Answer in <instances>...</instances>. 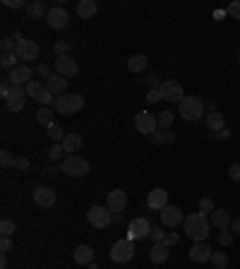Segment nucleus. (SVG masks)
<instances>
[{
  "label": "nucleus",
  "instance_id": "obj_22",
  "mask_svg": "<svg viewBox=\"0 0 240 269\" xmlns=\"http://www.w3.org/2000/svg\"><path fill=\"white\" fill-rule=\"evenodd\" d=\"M65 149V154H77L79 149L84 147V139L82 135H77V132H70V135H65V139L60 142Z\"/></svg>",
  "mask_w": 240,
  "mask_h": 269
},
{
  "label": "nucleus",
  "instance_id": "obj_54",
  "mask_svg": "<svg viewBox=\"0 0 240 269\" xmlns=\"http://www.w3.org/2000/svg\"><path fill=\"white\" fill-rule=\"evenodd\" d=\"M231 231H235V233H240V216L235 219V221L231 223Z\"/></svg>",
  "mask_w": 240,
  "mask_h": 269
},
{
  "label": "nucleus",
  "instance_id": "obj_2",
  "mask_svg": "<svg viewBox=\"0 0 240 269\" xmlns=\"http://www.w3.org/2000/svg\"><path fill=\"white\" fill-rule=\"evenodd\" d=\"M53 108H56V113H60V116H74V113H79L84 108V96L82 94H74V92L56 96Z\"/></svg>",
  "mask_w": 240,
  "mask_h": 269
},
{
  "label": "nucleus",
  "instance_id": "obj_28",
  "mask_svg": "<svg viewBox=\"0 0 240 269\" xmlns=\"http://www.w3.org/2000/svg\"><path fill=\"white\" fill-rule=\"evenodd\" d=\"M212 223L216 226V228H221V231H226V228H231V214L226 212V209H216V212L212 214Z\"/></svg>",
  "mask_w": 240,
  "mask_h": 269
},
{
  "label": "nucleus",
  "instance_id": "obj_49",
  "mask_svg": "<svg viewBox=\"0 0 240 269\" xmlns=\"http://www.w3.org/2000/svg\"><path fill=\"white\" fill-rule=\"evenodd\" d=\"M180 241V236H178V233H166V238H164V243H166V245H176V243Z\"/></svg>",
  "mask_w": 240,
  "mask_h": 269
},
{
  "label": "nucleus",
  "instance_id": "obj_11",
  "mask_svg": "<svg viewBox=\"0 0 240 269\" xmlns=\"http://www.w3.org/2000/svg\"><path fill=\"white\" fill-rule=\"evenodd\" d=\"M158 216H161V223L168 226V228H176V226H180V223L185 221L183 209H180V207H173V204L164 207V209L158 212Z\"/></svg>",
  "mask_w": 240,
  "mask_h": 269
},
{
  "label": "nucleus",
  "instance_id": "obj_40",
  "mask_svg": "<svg viewBox=\"0 0 240 269\" xmlns=\"http://www.w3.org/2000/svg\"><path fill=\"white\" fill-rule=\"evenodd\" d=\"M46 154H48V159H51V161L56 164L58 159L65 154V149H63V144H60V142H53V144H51V149H48Z\"/></svg>",
  "mask_w": 240,
  "mask_h": 269
},
{
  "label": "nucleus",
  "instance_id": "obj_57",
  "mask_svg": "<svg viewBox=\"0 0 240 269\" xmlns=\"http://www.w3.org/2000/svg\"><path fill=\"white\" fill-rule=\"evenodd\" d=\"M238 63H240V56H238Z\"/></svg>",
  "mask_w": 240,
  "mask_h": 269
},
{
  "label": "nucleus",
  "instance_id": "obj_38",
  "mask_svg": "<svg viewBox=\"0 0 240 269\" xmlns=\"http://www.w3.org/2000/svg\"><path fill=\"white\" fill-rule=\"evenodd\" d=\"M144 84H147L149 87V92H158V89H161V80H158V74L156 72H149L147 77H144Z\"/></svg>",
  "mask_w": 240,
  "mask_h": 269
},
{
  "label": "nucleus",
  "instance_id": "obj_55",
  "mask_svg": "<svg viewBox=\"0 0 240 269\" xmlns=\"http://www.w3.org/2000/svg\"><path fill=\"white\" fill-rule=\"evenodd\" d=\"M0 269H8V257H5V255L0 257Z\"/></svg>",
  "mask_w": 240,
  "mask_h": 269
},
{
  "label": "nucleus",
  "instance_id": "obj_10",
  "mask_svg": "<svg viewBox=\"0 0 240 269\" xmlns=\"http://www.w3.org/2000/svg\"><path fill=\"white\" fill-rule=\"evenodd\" d=\"M38 53H41V48H38L36 41H29V39H22L17 44V56L19 60L24 63V65H29L31 60H36Z\"/></svg>",
  "mask_w": 240,
  "mask_h": 269
},
{
  "label": "nucleus",
  "instance_id": "obj_37",
  "mask_svg": "<svg viewBox=\"0 0 240 269\" xmlns=\"http://www.w3.org/2000/svg\"><path fill=\"white\" fill-rule=\"evenodd\" d=\"M212 264L216 269H226V267H228V255H226L223 250H216L212 255Z\"/></svg>",
  "mask_w": 240,
  "mask_h": 269
},
{
  "label": "nucleus",
  "instance_id": "obj_24",
  "mask_svg": "<svg viewBox=\"0 0 240 269\" xmlns=\"http://www.w3.org/2000/svg\"><path fill=\"white\" fill-rule=\"evenodd\" d=\"M72 260L77 262V264H92L94 262V250H92V245H77L72 252Z\"/></svg>",
  "mask_w": 240,
  "mask_h": 269
},
{
  "label": "nucleus",
  "instance_id": "obj_29",
  "mask_svg": "<svg viewBox=\"0 0 240 269\" xmlns=\"http://www.w3.org/2000/svg\"><path fill=\"white\" fill-rule=\"evenodd\" d=\"M29 12V17H34V19H46V15H48V8L41 3V0H34V3H27V8H24Z\"/></svg>",
  "mask_w": 240,
  "mask_h": 269
},
{
  "label": "nucleus",
  "instance_id": "obj_19",
  "mask_svg": "<svg viewBox=\"0 0 240 269\" xmlns=\"http://www.w3.org/2000/svg\"><path fill=\"white\" fill-rule=\"evenodd\" d=\"M147 207L149 209H154V212H161L164 207H168V193L164 187H156V190H151L147 197Z\"/></svg>",
  "mask_w": 240,
  "mask_h": 269
},
{
  "label": "nucleus",
  "instance_id": "obj_17",
  "mask_svg": "<svg viewBox=\"0 0 240 269\" xmlns=\"http://www.w3.org/2000/svg\"><path fill=\"white\" fill-rule=\"evenodd\" d=\"M67 22H70V15H67V10L65 8H51L46 15V24L51 29H65L67 27Z\"/></svg>",
  "mask_w": 240,
  "mask_h": 269
},
{
  "label": "nucleus",
  "instance_id": "obj_3",
  "mask_svg": "<svg viewBox=\"0 0 240 269\" xmlns=\"http://www.w3.org/2000/svg\"><path fill=\"white\" fill-rule=\"evenodd\" d=\"M204 108H207V106H204L202 99H197V96H185L183 101L178 103V116H183V121L194 123L204 116Z\"/></svg>",
  "mask_w": 240,
  "mask_h": 269
},
{
  "label": "nucleus",
  "instance_id": "obj_9",
  "mask_svg": "<svg viewBox=\"0 0 240 269\" xmlns=\"http://www.w3.org/2000/svg\"><path fill=\"white\" fill-rule=\"evenodd\" d=\"M149 231H151V223L144 216H137L128 223V238L130 241H142V238H149Z\"/></svg>",
  "mask_w": 240,
  "mask_h": 269
},
{
  "label": "nucleus",
  "instance_id": "obj_41",
  "mask_svg": "<svg viewBox=\"0 0 240 269\" xmlns=\"http://www.w3.org/2000/svg\"><path fill=\"white\" fill-rule=\"evenodd\" d=\"M0 166H3V168H12V166H15V157L10 154L8 149H3V151H0Z\"/></svg>",
  "mask_w": 240,
  "mask_h": 269
},
{
  "label": "nucleus",
  "instance_id": "obj_34",
  "mask_svg": "<svg viewBox=\"0 0 240 269\" xmlns=\"http://www.w3.org/2000/svg\"><path fill=\"white\" fill-rule=\"evenodd\" d=\"M17 231V223L12 221V219H3L0 221V233H3V238H12Z\"/></svg>",
  "mask_w": 240,
  "mask_h": 269
},
{
  "label": "nucleus",
  "instance_id": "obj_47",
  "mask_svg": "<svg viewBox=\"0 0 240 269\" xmlns=\"http://www.w3.org/2000/svg\"><path fill=\"white\" fill-rule=\"evenodd\" d=\"M228 176H231V180L240 183V164H233V166L228 168Z\"/></svg>",
  "mask_w": 240,
  "mask_h": 269
},
{
  "label": "nucleus",
  "instance_id": "obj_35",
  "mask_svg": "<svg viewBox=\"0 0 240 269\" xmlns=\"http://www.w3.org/2000/svg\"><path fill=\"white\" fill-rule=\"evenodd\" d=\"M156 121H158V130H171V125H173V113L171 111L158 113Z\"/></svg>",
  "mask_w": 240,
  "mask_h": 269
},
{
  "label": "nucleus",
  "instance_id": "obj_5",
  "mask_svg": "<svg viewBox=\"0 0 240 269\" xmlns=\"http://www.w3.org/2000/svg\"><path fill=\"white\" fill-rule=\"evenodd\" d=\"M108 257H111V262H115V264H128V262L135 257V245H132V241H130V238H120V241H115L111 245Z\"/></svg>",
  "mask_w": 240,
  "mask_h": 269
},
{
  "label": "nucleus",
  "instance_id": "obj_8",
  "mask_svg": "<svg viewBox=\"0 0 240 269\" xmlns=\"http://www.w3.org/2000/svg\"><path fill=\"white\" fill-rule=\"evenodd\" d=\"M135 128H137L139 135H147V137H151V135L158 130L156 116H154V113H149V111H139L137 116H135Z\"/></svg>",
  "mask_w": 240,
  "mask_h": 269
},
{
  "label": "nucleus",
  "instance_id": "obj_31",
  "mask_svg": "<svg viewBox=\"0 0 240 269\" xmlns=\"http://www.w3.org/2000/svg\"><path fill=\"white\" fill-rule=\"evenodd\" d=\"M53 111H56V108H51V106H41V108L36 111V121L48 128V125L53 123Z\"/></svg>",
  "mask_w": 240,
  "mask_h": 269
},
{
  "label": "nucleus",
  "instance_id": "obj_1",
  "mask_svg": "<svg viewBox=\"0 0 240 269\" xmlns=\"http://www.w3.org/2000/svg\"><path fill=\"white\" fill-rule=\"evenodd\" d=\"M209 226H212V221H207V216L199 214V212L187 214V219L183 221V228H185V233H187V238H192L194 243L207 241V236H209Z\"/></svg>",
  "mask_w": 240,
  "mask_h": 269
},
{
  "label": "nucleus",
  "instance_id": "obj_52",
  "mask_svg": "<svg viewBox=\"0 0 240 269\" xmlns=\"http://www.w3.org/2000/svg\"><path fill=\"white\" fill-rule=\"evenodd\" d=\"M147 101H149V103L161 101V92H149V94H147Z\"/></svg>",
  "mask_w": 240,
  "mask_h": 269
},
{
  "label": "nucleus",
  "instance_id": "obj_51",
  "mask_svg": "<svg viewBox=\"0 0 240 269\" xmlns=\"http://www.w3.org/2000/svg\"><path fill=\"white\" fill-rule=\"evenodd\" d=\"M5 8H27V3H22V0H5Z\"/></svg>",
  "mask_w": 240,
  "mask_h": 269
},
{
  "label": "nucleus",
  "instance_id": "obj_23",
  "mask_svg": "<svg viewBox=\"0 0 240 269\" xmlns=\"http://www.w3.org/2000/svg\"><path fill=\"white\" fill-rule=\"evenodd\" d=\"M168 248L171 245H166V243H154L151 250H149V260L154 262V264H164L168 260V252H171Z\"/></svg>",
  "mask_w": 240,
  "mask_h": 269
},
{
  "label": "nucleus",
  "instance_id": "obj_25",
  "mask_svg": "<svg viewBox=\"0 0 240 269\" xmlns=\"http://www.w3.org/2000/svg\"><path fill=\"white\" fill-rule=\"evenodd\" d=\"M99 12V3L96 0H79L77 3V15L82 19H92Z\"/></svg>",
  "mask_w": 240,
  "mask_h": 269
},
{
  "label": "nucleus",
  "instance_id": "obj_15",
  "mask_svg": "<svg viewBox=\"0 0 240 269\" xmlns=\"http://www.w3.org/2000/svg\"><path fill=\"white\" fill-rule=\"evenodd\" d=\"M31 77H34V70L29 65H24V63H19L15 70H10L8 80L12 82V87H24V84L31 82Z\"/></svg>",
  "mask_w": 240,
  "mask_h": 269
},
{
  "label": "nucleus",
  "instance_id": "obj_46",
  "mask_svg": "<svg viewBox=\"0 0 240 269\" xmlns=\"http://www.w3.org/2000/svg\"><path fill=\"white\" fill-rule=\"evenodd\" d=\"M36 74H38V77H46V80H48L53 72H51V67H48L46 63H38V65H36Z\"/></svg>",
  "mask_w": 240,
  "mask_h": 269
},
{
  "label": "nucleus",
  "instance_id": "obj_21",
  "mask_svg": "<svg viewBox=\"0 0 240 269\" xmlns=\"http://www.w3.org/2000/svg\"><path fill=\"white\" fill-rule=\"evenodd\" d=\"M44 84H46V89L53 94V96H63V94H67V80L60 77V74H51Z\"/></svg>",
  "mask_w": 240,
  "mask_h": 269
},
{
  "label": "nucleus",
  "instance_id": "obj_14",
  "mask_svg": "<svg viewBox=\"0 0 240 269\" xmlns=\"http://www.w3.org/2000/svg\"><path fill=\"white\" fill-rule=\"evenodd\" d=\"M53 67H56V74H60V77H74V74L79 72V65L74 63L72 56H60L56 58V63H53Z\"/></svg>",
  "mask_w": 240,
  "mask_h": 269
},
{
  "label": "nucleus",
  "instance_id": "obj_26",
  "mask_svg": "<svg viewBox=\"0 0 240 269\" xmlns=\"http://www.w3.org/2000/svg\"><path fill=\"white\" fill-rule=\"evenodd\" d=\"M147 65H149V58L144 56V53H135V56L128 58V70H130V72H135V74L144 72Z\"/></svg>",
  "mask_w": 240,
  "mask_h": 269
},
{
  "label": "nucleus",
  "instance_id": "obj_45",
  "mask_svg": "<svg viewBox=\"0 0 240 269\" xmlns=\"http://www.w3.org/2000/svg\"><path fill=\"white\" fill-rule=\"evenodd\" d=\"M226 12H228L233 19H240V3H238V0H235V3H231V5L226 8Z\"/></svg>",
  "mask_w": 240,
  "mask_h": 269
},
{
  "label": "nucleus",
  "instance_id": "obj_6",
  "mask_svg": "<svg viewBox=\"0 0 240 269\" xmlns=\"http://www.w3.org/2000/svg\"><path fill=\"white\" fill-rule=\"evenodd\" d=\"M87 219H89L94 228H108L113 223V212L108 207H103V204H94L92 209L87 212Z\"/></svg>",
  "mask_w": 240,
  "mask_h": 269
},
{
  "label": "nucleus",
  "instance_id": "obj_43",
  "mask_svg": "<svg viewBox=\"0 0 240 269\" xmlns=\"http://www.w3.org/2000/svg\"><path fill=\"white\" fill-rule=\"evenodd\" d=\"M15 171H19V173H24V171H29V159L27 157H15Z\"/></svg>",
  "mask_w": 240,
  "mask_h": 269
},
{
  "label": "nucleus",
  "instance_id": "obj_48",
  "mask_svg": "<svg viewBox=\"0 0 240 269\" xmlns=\"http://www.w3.org/2000/svg\"><path fill=\"white\" fill-rule=\"evenodd\" d=\"M58 168H60V166H56V164H48V166H44V176L53 178L58 173Z\"/></svg>",
  "mask_w": 240,
  "mask_h": 269
},
{
  "label": "nucleus",
  "instance_id": "obj_33",
  "mask_svg": "<svg viewBox=\"0 0 240 269\" xmlns=\"http://www.w3.org/2000/svg\"><path fill=\"white\" fill-rule=\"evenodd\" d=\"M53 53H56L58 58L72 56V41H58V44H53Z\"/></svg>",
  "mask_w": 240,
  "mask_h": 269
},
{
  "label": "nucleus",
  "instance_id": "obj_13",
  "mask_svg": "<svg viewBox=\"0 0 240 269\" xmlns=\"http://www.w3.org/2000/svg\"><path fill=\"white\" fill-rule=\"evenodd\" d=\"M161 99H166V101L171 103H180L185 99V94H183V87L176 82V80H166V82L161 84Z\"/></svg>",
  "mask_w": 240,
  "mask_h": 269
},
{
  "label": "nucleus",
  "instance_id": "obj_4",
  "mask_svg": "<svg viewBox=\"0 0 240 269\" xmlns=\"http://www.w3.org/2000/svg\"><path fill=\"white\" fill-rule=\"evenodd\" d=\"M89 161L84 157H77V154H67V157L60 161V171L63 173H67V176H72V178H82L89 173Z\"/></svg>",
  "mask_w": 240,
  "mask_h": 269
},
{
  "label": "nucleus",
  "instance_id": "obj_27",
  "mask_svg": "<svg viewBox=\"0 0 240 269\" xmlns=\"http://www.w3.org/2000/svg\"><path fill=\"white\" fill-rule=\"evenodd\" d=\"M207 128H209V130H214V132L226 130V118H223L219 111L207 113Z\"/></svg>",
  "mask_w": 240,
  "mask_h": 269
},
{
  "label": "nucleus",
  "instance_id": "obj_44",
  "mask_svg": "<svg viewBox=\"0 0 240 269\" xmlns=\"http://www.w3.org/2000/svg\"><path fill=\"white\" fill-rule=\"evenodd\" d=\"M219 243H221L223 248H228V245L233 243V231H228V228H226V231L219 233Z\"/></svg>",
  "mask_w": 240,
  "mask_h": 269
},
{
  "label": "nucleus",
  "instance_id": "obj_56",
  "mask_svg": "<svg viewBox=\"0 0 240 269\" xmlns=\"http://www.w3.org/2000/svg\"><path fill=\"white\" fill-rule=\"evenodd\" d=\"M87 269H101V267H99L96 262H92V264H87Z\"/></svg>",
  "mask_w": 240,
  "mask_h": 269
},
{
  "label": "nucleus",
  "instance_id": "obj_53",
  "mask_svg": "<svg viewBox=\"0 0 240 269\" xmlns=\"http://www.w3.org/2000/svg\"><path fill=\"white\" fill-rule=\"evenodd\" d=\"M228 137H231V130H228V128L221 132H216V139H219V142H223V139H228Z\"/></svg>",
  "mask_w": 240,
  "mask_h": 269
},
{
  "label": "nucleus",
  "instance_id": "obj_20",
  "mask_svg": "<svg viewBox=\"0 0 240 269\" xmlns=\"http://www.w3.org/2000/svg\"><path fill=\"white\" fill-rule=\"evenodd\" d=\"M212 255H214V250L207 245V241L194 243L192 248H190V260L192 262H212Z\"/></svg>",
  "mask_w": 240,
  "mask_h": 269
},
{
  "label": "nucleus",
  "instance_id": "obj_50",
  "mask_svg": "<svg viewBox=\"0 0 240 269\" xmlns=\"http://www.w3.org/2000/svg\"><path fill=\"white\" fill-rule=\"evenodd\" d=\"M10 250H12V241H10V238H3V241H0V252L5 255V252H10Z\"/></svg>",
  "mask_w": 240,
  "mask_h": 269
},
{
  "label": "nucleus",
  "instance_id": "obj_32",
  "mask_svg": "<svg viewBox=\"0 0 240 269\" xmlns=\"http://www.w3.org/2000/svg\"><path fill=\"white\" fill-rule=\"evenodd\" d=\"M17 60H19L17 53H3V56H0V65L5 67V70H15V67L19 65Z\"/></svg>",
  "mask_w": 240,
  "mask_h": 269
},
{
  "label": "nucleus",
  "instance_id": "obj_36",
  "mask_svg": "<svg viewBox=\"0 0 240 269\" xmlns=\"http://www.w3.org/2000/svg\"><path fill=\"white\" fill-rule=\"evenodd\" d=\"M46 130H48V137L53 139V142H63V139H65V130L58 125V123H51Z\"/></svg>",
  "mask_w": 240,
  "mask_h": 269
},
{
  "label": "nucleus",
  "instance_id": "obj_30",
  "mask_svg": "<svg viewBox=\"0 0 240 269\" xmlns=\"http://www.w3.org/2000/svg\"><path fill=\"white\" fill-rule=\"evenodd\" d=\"M149 139H151L154 144H171V142L176 139V135H173L171 130H156Z\"/></svg>",
  "mask_w": 240,
  "mask_h": 269
},
{
  "label": "nucleus",
  "instance_id": "obj_39",
  "mask_svg": "<svg viewBox=\"0 0 240 269\" xmlns=\"http://www.w3.org/2000/svg\"><path fill=\"white\" fill-rule=\"evenodd\" d=\"M197 212L204 214V216H207V214H214V212H216V207H214V200H212V197H202V200H199V209H197Z\"/></svg>",
  "mask_w": 240,
  "mask_h": 269
},
{
  "label": "nucleus",
  "instance_id": "obj_18",
  "mask_svg": "<svg viewBox=\"0 0 240 269\" xmlns=\"http://www.w3.org/2000/svg\"><path fill=\"white\" fill-rule=\"evenodd\" d=\"M106 207H108L113 214H123L125 207H128V195H125L123 190H111L108 197H106Z\"/></svg>",
  "mask_w": 240,
  "mask_h": 269
},
{
  "label": "nucleus",
  "instance_id": "obj_16",
  "mask_svg": "<svg viewBox=\"0 0 240 269\" xmlns=\"http://www.w3.org/2000/svg\"><path fill=\"white\" fill-rule=\"evenodd\" d=\"M58 200L56 190L48 185H38L34 187V204H38V207H44V209H48V207H53Z\"/></svg>",
  "mask_w": 240,
  "mask_h": 269
},
{
  "label": "nucleus",
  "instance_id": "obj_12",
  "mask_svg": "<svg viewBox=\"0 0 240 269\" xmlns=\"http://www.w3.org/2000/svg\"><path fill=\"white\" fill-rule=\"evenodd\" d=\"M27 99L29 96H27V89H24V87H12L10 94L3 99V101H5V106H8L10 111H22L24 103H27Z\"/></svg>",
  "mask_w": 240,
  "mask_h": 269
},
{
  "label": "nucleus",
  "instance_id": "obj_42",
  "mask_svg": "<svg viewBox=\"0 0 240 269\" xmlns=\"http://www.w3.org/2000/svg\"><path fill=\"white\" fill-rule=\"evenodd\" d=\"M149 238L154 243H164V238H166V231L161 228V226H151V231H149Z\"/></svg>",
  "mask_w": 240,
  "mask_h": 269
},
{
  "label": "nucleus",
  "instance_id": "obj_7",
  "mask_svg": "<svg viewBox=\"0 0 240 269\" xmlns=\"http://www.w3.org/2000/svg\"><path fill=\"white\" fill-rule=\"evenodd\" d=\"M24 89H27L29 99H34V101L41 103V106H51V103L56 101V99H53V94L46 89V84L36 82V80H31L29 84H24Z\"/></svg>",
  "mask_w": 240,
  "mask_h": 269
}]
</instances>
